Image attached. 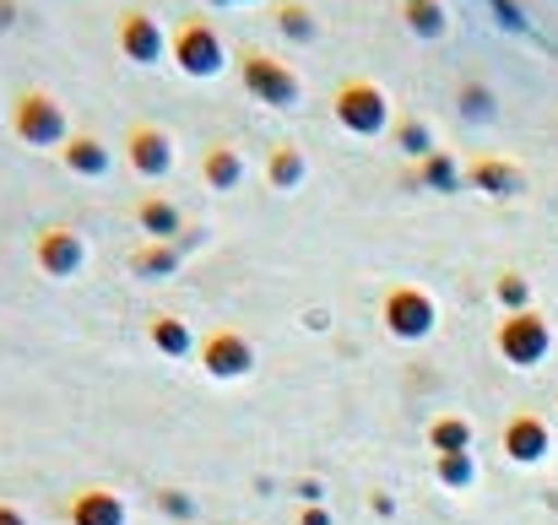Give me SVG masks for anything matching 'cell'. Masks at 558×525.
<instances>
[{
    "label": "cell",
    "mask_w": 558,
    "mask_h": 525,
    "mask_svg": "<svg viewBox=\"0 0 558 525\" xmlns=\"http://www.w3.org/2000/svg\"><path fill=\"white\" fill-rule=\"evenodd\" d=\"M233 71H239V87H244L255 103L277 109V114H288V109L304 103V76H299L282 54L260 49V44H239V49H233Z\"/></svg>",
    "instance_id": "6da1fadb"
},
{
    "label": "cell",
    "mask_w": 558,
    "mask_h": 525,
    "mask_svg": "<svg viewBox=\"0 0 558 525\" xmlns=\"http://www.w3.org/2000/svg\"><path fill=\"white\" fill-rule=\"evenodd\" d=\"M5 131L33 152H60V142L71 136V120L49 87H16L5 98Z\"/></svg>",
    "instance_id": "7a4b0ae2"
},
{
    "label": "cell",
    "mask_w": 558,
    "mask_h": 525,
    "mask_svg": "<svg viewBox=\"0 0 558 525\" xmlns=\"http://www.w3.org/2000/svg\"><path fill=\"white\" fill-rule=\"evenodd\" d=\"M169 65H180L190 82H211L233 65V49L222 44L211 16H180V27H169Z\"/></svg>",
    "instance_id": "3957f363"
},
{
    "label": "cell",
    "mask_w": 558,
    "mask_h": 525,
    "mask_svg": "<svg viewBox=\"0 0 558 525\" xmlns=\"http://www.w3.org/2000/svg\"><path fill=\"white\" fill-rule=\"evenodd\" d=\"M331 120L348 136H364L369 142V136H390L396 109H390V93L374 76H342L337 93H331Z\"/></svg>",
    "instance_id": "277c9868"
},
{
    "label": "cell",
    "mask_w": 558,
    "mask_h": 525,
    "mask_svg": "<svg viewBox=\"0 0 558 525\" xmlns=\"http://www.w3.org/2000/svg\"><path fill=\"white\" fill-rule=\"evenodd\" d=\"M379 326H385V337H396V342H428V337L439 331V304H434L428 288L396 282V288H385V298H379Z\"/></svg>",
    "instance_id": "5b68a950"
},
{
    "label": "cell",
    "mask_w": 558,
    "mask_h": 525,
    "mask_svg": "<svg viewBox=\"0 0 558 525\" xmlns=\"http://www.w3.org/2000/svg\"><path fill=\"white\" fill-rule=\"evenodd\" d=\"M195 363H201V374H206V379L233 384V379H250L260 357H255V342H250L239 326H217V331H206V337H201Z\"/></svg>",
    "instance_id": "8992f818"
},
{
    "label": "cell",
    "mask_w": 558,
    "mask_h": 525,
    "mask_svg": "<svg viewBox=\"0 0 558 525\" xmlns=\"http://www.w3.org/2000/svg\"><path fill=\"white\" fill-rule=\"evenodd\" d=\"M114 44H120V54H125L131 65H142V71H153V65L169 60V27H163L147 5H125V11L114 16Z\"/></svg>",
    "instance_id": "52a82bcc"
},
{
    "label": "cell",
    "mask_w": 558,
    "mask_h": 525,
    "mask_svg": "<svg viewBox=\"0 0 558 525\" xmlns=\"http://www.w3.org/2000/svg\"><path fill=\"white\" fill-rule=\"evenodd\" d=\"M33 266L49 277V282H71L82 266H87V239L71 228V222H44L33 233Z\"/></svg>",
    "instance_id": "ba28073f"
},
{
    "label": "cell",
    "mask_w": 558,
    "mask_h": 525,
    "mask_svg": "<svg viewBox=\"0 0 558 525\" xmlns=\"http://www.w3.org/2000/svg\"><path fill=\"white\" fill-rule=\"evenodd\" d=\"M120 147H125V169L136 179H169L174 174V136L163 131V125H153V120H131L125 125V136H120Z\"/></svg>",
    "instance_id": "9c48e42d"
},
{
    "label": "cell",
    "mask_w": 558,
    "mask_h": 525,
    "mask_svg": "<svg viewBox=\"0 0 558 525\" xmlns=\"http://www.w3.org/2000/svg\"><path fill=\"white\" fill-rule=\"evenodd\" d=\"M494 347H499L505 363L532 368V363H543V352H548V320H543L537 309L505 315V320H499V331H494Z\"/></svg>",
    "instance_id": "30bf717a"
},
{
    "label": "cell",
    "mask_w": 558,
    "mask_h": 525,
    "mask_svg": "<svg viewBox=\"0 0 558 525\" xmlns=\"http://www.w3.org/2000/svg\"><path fill=\"white\" fill-rule=\"evenodd\" d=\"M65 525H131V504L109 483H87L65 499Z\"/></svg>",
    "instance_id": "8fae6325"
},
{
    "label": "cell",
    "mask_w": 558,
    "mask_h": 525,
    "mask_svg": "<svg viewBox=\"0 0 558 525\" xmlns=\"http://www.w3.org/2000/svg\"><path fill=\"white\" fill-rule=\"evenodd\" d=\"M60 169L76 179H104L109 169H114V147L98 136V131H71L65 142H60Z\"/></svg>",
    "instance_id": "7c38bea8"
},
{
    "label": "cell",
    "mask_w": 558,
    "mask_h": 525,
    "mask_svg": "<svg viewBox=\"0 0 558 525\" xmlns=\"http://www.w3.org/2000/svg\"><path fill=\"white\" fill-rule=\"evenodd\" d=\"M131 217H136V228H142L153 244H180V233H185V211H180V200H169L163 190L136 195Z\"/></svg>",
    "instance_id": "4fadbf2b"
},
{
    "label": "cell",
    "mask_w": 558,
    "mask_h": 525,
    "mask_svg": "<svg viewBox=\"0 0 558 525\" xmlns=\"http://www.w3.org/2000/svg\"><path fill=\"white\" fill-rule=\"evenodd\" d=\"M401 184H407V190H439V195H461V190H466V169H461V163H456V158L439 147V152H428L423 163H412V169L401 174Z\"/></svg>",
    "instance_id": "5bb4252c"
},
{
    "label": "cell",
    "mask_w": 558,
    "mask_h": 525,
    "mask_svg": "<svg viewBox=\"0 0 558 525\" xmlns=\"http://www.w3.org/2000/svg\"><path fill=\"white\" fill-rule=\"evenodd\" d=\"M250 174V163H244V152H239V142H211L206 152H201V184L206 190H239Z\"/></svg>",
    "instance_id": "9a60e30c"
},
{
    "label": "cell",
    "mask_w": 558,
    "mask_h": 525,
    "mask_svg": "<svg viewBox=\"0 0 558 525\" xmlns=\"http://www.w3.org/2000/svg\"><path fill=\"white\" fill-rule=\"evenodd\" d=\"M147 347L163 352V357H195V347H201V337L190 331L185 315H169V309H158V315H147Z\"/></svg>",
    "instance_id": "2e32d148"
},
{
    "label": "cell",
    "mask_w": 558,
    "mask_h": 525,
    "mask_svg": "<svg viewBox=\"0 0 558 525\" xmlns=\"http://www.w3.org/2000/svg\"><path fill=\"white\" fill-rule=\"evenodd\" d=\"M271 27H277V38L282 44H293V49H310L315 38H320V16L304 5V0H271Z\"/></svg>",
    "instance_id": "e0dca14e"
},
{
    "label": "cell",
    "mask_w": 558,
    "mask_h": 525,
    "mask_svg": "<svg viewBox=\"0 0 558 525\" xmlns=\"http://www.w3.org/2000/svg\"><path fill=\"white\" fill-rule=\"evenodd\" d=\"M180 244H153V239H142L131 255H125V271L136 277V282H169L174 271H180Z\"/></svg>",
    "instance_id": "ac0fdd59"
},
{
    "label": "cell",
    "mask_w": 558,
    "mask_h": 525,
    "mask_svg": "<svg viewBox=\"0 0 558 525\" xmlns=\"http://www.w3.org/2000/svg\"><path fill=\"white\" fill-rule=\"evenodd\" d=\"M304 179H310V158H304L299 142H277V147H266V190L288 195V190H299Z\"/></svg>",
    "instance_id": "d6986e66"
},
{
    "label": "cell",
    "mask_w": 558,
    "mask_h": 525,
    "mask_svg": "<svg viewBox=\"0 0 558 525\" xmlns=\"http://www.w3.org/2000/svg\"><path fill=\"white\" fill-rule=\"evenodd\" d=\"M390 142H396V152L407 158V169H412V163H423L428 152H439L434 125H428L423 114H412V109H401V114L390 120Z\"/></svg>",
    "instance_id": "ffe728a7"
},
{
    "label": "cell",
    "mask_w": 558,
    "mask_h": 525,
    "mask_svg": "<svg viewBox=\"0 0 558 525\" xmlns=\"http://www.w3.org/2000/svg\"><path fill=\"white\" fill-rule=\"evenodd\" d=\"M505 455H510V461H543V455H548V428H543V417H532V412L510 417V423H505Z\"/></svg>",
    "instance_id": "44dd1931"
},
{
    "label": "cell",
    "mask_w": 558,
    "mask_h": 525,
    "mask_svg": "<svg viewBox=\"0 0 558 525\" xmlns=\"http://www.w3.org/2000/svg\"><path fill=\"white\" fill-rule=\"evenodd\" d=\"M466 184L505 200V195H521V190H526V174H521L515 163H505V158H477V163L466 169Z\"/></svg>",
    "instance_id": "7402d4cb"
},
{
    "label": "cell",
    "mask_w": 558,
    "mask_h": 525,
    "mask_svg": "<svg viewBox=\"0 0 558 525\" xmlns=\"http://www.w3.org/2000/svg\"><path fill=\"white\" fill-rule=\"evenodd\" d=\"M396 16L412 38H445V27H450L445 0H407V5H396Z\"/></svg>",
    "instance_id": "603a6c76"
},
{
    "label": "cell",
    "mask_w": 558,
    "mask_h": 525,
    "mask_svg": "<svg viewBox=\"0 0 558 525\" xmlns=\"http://www.w3.org/2000/svg\"><path fill=\"white\" fill-rule=\"evenodd\" d=\"M428 450H434V455H472V423L456 417V412L434 417V423H428Z\"/></svg>",
    "instance_id": "cb8c5ba5"
},
{
    "label": "cell",
    "mask_w": 558,
    "mask_h": 525,
    "mask_svg": "<svg viewBox=\"0 0 558 525\" xmlns=\"http://www.w3.org/2000/svg\"><path fill=\"white\" fill-rule=\"evenodd\" d=\"M456 109H461V120H466V125H488V120L499 114L494 87H488V82H477V76L456 82Z\"/></svg>",
    "instance_id": "d4e9b609"
},
{
    "label": "cell",
    "mask_w": 558,
    "mask_h": 525,
    "mask_svg": "<svg viewBox=\"0 0 558 525\" xmlns=\"http://www.w3.org/2000/svg\"><path fill=\"white\" fill-rule=\"evenodd\" d=\"M494 298L505 304V315L532 309V288H526V277H521V271H499V277H494Z\"/></svg>",
    "instance_id": "484cf974"
},
{
    "label": "cell",
    "mask_w": 558,
    "mask_h": 525,
    "mask_svg": "<svg viewBox=\"0 0 558 525\" xmlns=\"http://www.w3.org/2000/svg\"><path fill=\"white\" fill-rule=\"evenodd\" d=\"M434 477L445 483V488H472V477H477V466H472V455H434Z\"/></svg>",
    "instance_id": "4316f807"
},
{
    "label": "cell",
    "mask_w": 558,
    "mask_h": 525,
    "mask_svg": "<svg viewBox=\"0 0 558 525\" xmlns=\"http://www.w3.org/2000/svg\"><path fill=\"white\" fill-rule=\"evenodd\" d=\"M158 510H163L174 525H195V499L180 493V488H158Z\"/></svg>",
    "instance_id": "83f0119b"
},
{
    "label": "cell",
    "mask_w": 558,
    "mask_h": 525,
    "mask_svg": "<svg viewBox=\"0 0 558 525\" xmlns=\"http://www.w3.org/2000/svg\"><path fill=\"white\" fill-rule=\"evenodd\" d=\"M299 525H337V515H331L326 504H304V510H299Z\"/></svg>",
    "instance_id": "f1b7e54d"
},
{
    "label": "cell",
    "mask_w": 558,
    "mask_h": 525,
    "mask_svg": "<svg viewBox=\"0 0 558 525\" xmlns=\"http://www.w3.org/2000/svg\"><path fill=\"white\" fill-rule=\"evenodd\" d=\"M0 525H27V515H22L16 504H5V499H0Z\"/></svg>",
    "instance_id": "f546056e"
},
{
    "label": "cell",
    "mask_w": 558,
    "mask_h": 525,
    "mask_svg": "<svg viewBox=\"0 0 558 525\" xmlns=\"http://www.w3.org/2000/svg\"><path fill=\"white\" fill-rule=\"evenodd\" d=\"M16 27V0H0V33Z\"/></svg>",
    "instance_id": "4dcf8cb0"
},
{
    "label": "cell",
    "mask_w": 558,
    "mask_h": 525,
    "mask_svg": "<svg viewBox=\"0 0 558 525\" xmlns=\"http://www.w3.org/2000/svg\"><path fill=\"white\" fill-rule=\"evenodd\" d=\"M206 5H260V0H206Z\"/></svg>",
    "instance_id": "1f68e13d"
},
{
    "label": "cell",
    "mask_w": 558,
    "mask_h": 525,
    "mask_svg": "<svg viewBox=\"0 0 558 525\" xmlns=\"http://www.w3.org/2000/svg\"><path fill=\"white\" fill-rule=\"evenodd\" d=\"M0 120H5V98H0Z\"/></svg>",
    "instance_id": "d6a6232c"
},
{
    "label": "cell",
    "mask_w": 558,
    "mask_h": 525,
    "mask_svg": "<svg viewBox=\"0 0 558 525\" xmlns=\"http://www.w3.org/2000/svg\"><path fill=\"white\" fill-rule=\"evenodd\" d=\"M396 5H407V0H396Z\"/></svg>",
    "instance_id": "836d02e7"
}]
</instances>
